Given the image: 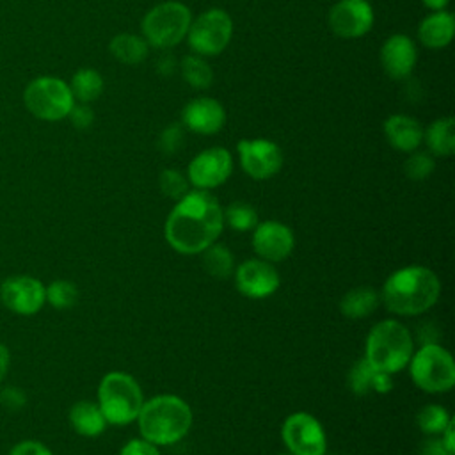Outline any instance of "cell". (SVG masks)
Segmentation results:
<instances>
[{
	"label": "cell",
	"mask_w": 455,
	"mask_h": 455,
	"mask_svg": "<svg viewBox=\"0 0 455 455\" xmlns=\"http://www.w3.org/2000/svg\"><path fill=\"white\" fill-rule=\"evenodd\" d=\"M423 139L430 153L437 156H450L455 151V123L453 117H439L435 119L427 132H423Z\"/></svg>",
	"instance_id": "23"
},
{
	"label": "cell",
	"mask_w": 455,
	"mask_h": 455,
	"mask_svg": "<svg viewBox=\"0 0 455 455\" xmlns=\"http://www.w3.org/2000/svg\"><path fill=\"white\" fill-rule=\"evenodd\" d=\"M23 100L30 114L43 121L64 119L75 105L69 85L55 76H39L32 80L23 92Z\"/></svg>",
	"instance_id": "8"
},
{
	"label": "cell",
	"mask_w": 455,
	"mask_h": 455,
	"mask_svg": "<svg viewBox=\"0 0 455 455\" xmlns=\"http://www.w3.org/2000/svg\"><path fill=\"white\" fill-rule=\"evenodd\" d=\"M68 117L71 119L73 126L78 128V130H84V128H89L94 121V112L92 108L87 105V103H78V105H73Z\"/></svg>",
	"instance_id": "35"
},
{
	"label": "cell",
	"mask_w": 455,
	"mask_h": 455,
	"mask_svg": "<svg viewBox=\"0 0 455 455\" xmlns=\"http://www.w3.org/2000/svg\"><path fill=\"white\" fill-rule=\"evenodd\" d=\"M281 455H291V453H281Z\"/></svg>",
	"instance_id": "44"
},
{
	"label": "cell",
	"mask_w": 455,
	"mask_h": 455,
	"mask_svg": "<svg viewBox=\"0 0 455 455\" xmlns=\"http://www.w3.org/2000/svg\"><path fill=\"white\" fill-rule=\"evenodd\" d=\"M379 306V295L373 288L359 286L345 293V297L339 302V309L347 318L359 320L373 313Z\"/></svg>",
	"instance_id": "24"
},
{
	"label": "cell",
	"mask_w": 455,
	"mask_h": 455,
	"mask_svg": "<svg viewBox=\"0 0 455 455\" xmlns=\"http://www.w3.org/2000/svg\"><path fill=\"white\" fill-rule=\"evenodd\" d=\"M224 222H228L236 231H249L256 228L258 213L249 203L235 201L224 212Z\"/></svg>",
	"instance_id": "29"
},
{
	"label": "cell",
	"mask_w": 455,
	"mask_h": 455,
	"mask_svg": "<svg viewBox=\"0 0 455 455\" xmlns=\"http://www.w3.org/2000/svg\"><path fill=\"white\" fill-rule=\"evenodd\" d=\"M190 23V9L181 2L169 0L151 7L142 18L140 28L149 46L165 50L180 44L187 37Z\"/></svg>",
	"instance_id": "6"
},
{
	"label": "cell",
	"mask_w": 455,
	"mask_h": 455,
	"mask_svg": "<svg viewBox=\"0 0 455 455\" xmlns=\"http://www.w3.org/2000/svg\"><path fill=\"white\" fill-rule=\"evenodd\" d=\"M375 368L370 366V363L363 357L355 361L348 371V387L354 395H368L373 391V379H375Z\"/></svg>",
	"instance_id": "30"
},
{
	"label": "cell",
	"mask_w": 455,
	"mask_h": 455,
	"mask_svg": "<svg viewBox=\"0 0 455 455\" xmlns=\"http://www.w3.org/2000/svg\"><path fill=\"white\" fill-rule=\"evenodd\" d=\"M233 171L231 153L224 148H208L197 153L187 169L188 181L199 190H210L222 185Z\"/></svg>",
	"instance_id": "12"
},
{
	"label": "cell",
	"mask_w": 455,
	"mask_h": 455,
	"mask_svg": "<svg viewBox=\"0 0 455 455\" xmlns=\"http://www.w3.org/2000/svg\"><path fill=\"white\" fill-rule=\"evenodd\" d=\"M453 419H450V423L446 425V428L441 432V443L444 444L446 450L455 453V443H453Z\"/></svg>",
	"instance_id": "41"
},
{
	"label": "cell",
	"mask_w": 455,
	"mask_h": 455,
	"mask_svg": "<svg viewBox=\"0 0 455 455\" xmlns=\"http://www.w3.org/2000/svg\"><path fill=\"white\" fill-rule=\"evenodd\" d=\"M416 57V44L405 34L389 36L380 48V64L384 71L395 80H403L412 73Z\"/></svg>",
	"instance_id": "18"
},
{
	"label": "cell",
	"mask_w": 455,
	"mask_h": 455,
	"mask_svg": "<svg viewBox=\"0 0 455 455\" xmlns=\"http://www.w3.org/2000/svg\"><path fill=\"white\" fill-rule=\"evenodd\" d=\"M439 293V277L430 268L419 265L395 270L382 286L384 306L402 316L425 313L437 302Z\"/></svg>",
	"instance_id": "2"
},
{
	"label": "cell",
	"mask_w": 455,
	"mask_h": 455,
	"mask_svg": "<svg viewBox=\"0 0 455 455\" xmlns=\"http://www.w3.org/2000/svg\"><path fill=\"white\" fill-rule=\"evenodd\" d=\"M119 455H160L156 444L146 439H132L128 441Z\"/></svg>",
	"instance_id": "36"
},
{
	"label": "cell",
	"mask_w": 455,
	"mask_h": 455,
	"mask_svg": "<svg viewBox=\"0 0 455 455\" xmlns=\"http://www.w3.org/2000/svg\"><path fill=\"white\" fill-rule=\"evenodd\" d=\"M69 423L76 434L84 437L100 435L108 425L100 405L92 402H76L69 411Z\"/></svg>",
	"instance_id": "21"
},
{
	"label": "cell",
	"mask_w": 455,
	"mask_h": 455,
	"mask_svg": "<svg viewBox=\"0 0 455 455\" xmlns=\"http://www.w3.org/2000/svg\"><path fill=\"white\" fill-rule=\"evenodd\" d=\"M158 185L165 197L176 201L188 192V180L178 169H164L158 176Z\"/></svg>",
	"instance_id": "32"
},
{
	"label": "cell",
	"mask_w": 455,
	"mask_h": 455,
	"mask_svg": "<svg viewBox=\"0 0 455 455\" xmlns=\"http://www.w3.org/2000/svg\"><path fill=\"white\" fill-rule=\"evenodd\" d=\"M144 403L139 382L124 371H108L98 386V405L110 425H128L137 419Z\"/></svg>",
	"instance_id": "5"
},
{
	"label": "cell",
	"mask_w": 455,
	"mask_h": 455,
	"mask_svg": "<svg viewBox=\"0 0 455 455\" xmlns=\"http://www.w3.org/2000/svg\"><path fill=\"white\" fill-rule=\"evenodd\" d=\"M78 299V290L73 283L59 279L53 281L46 288V300L55 307V309H69L75 306Z\"/></svg>",
	"instance_id": "31"
},
{
	"label": "cell",
	"mask_w": 455,
	"mask_h": 455,
	"mask_svg": "<svg viewBox=\"0 0 455 455\" xmlns=\"http://www.w3.org/2000/svg\"><path fill=\"white\" fill-rule=\"evenodd\" d=\"M412 348V336L407 327L396 320H384L368 332L364 359L377 371L393 375L409 364Z\"/></svg>",
	"instance_id": "4"
},
{
	"label": "cell",
	"mask_w": 455,
	"mask_h": 455,
	"mask_svg": "<svg viewBox=\"0 0 455 455\" xmlns=\"http://www.w3.org/2000/svg\"><path fill=\"white\" fill-rule=\"evenodd\" d=\"M69 89L75 100H78L80 103H91L101 94L103 78L96 69L82 68L73 75Z\"/></svg>",
	"instance_id": "25"
},
{
	"label": "cell",
	"mask_w": 455,
	"mask_h": 455,
	"mask_svg": "<svg viewBox=\"0 0 455 455\" xmlns=\"http://www.w3.org/2000/svg\"><path fill=\"white\" fill-rule=\"evenodd\" d=\"M224 210L208 190L187 192L167 215L164 236L180 254H199L222 233Z\"/></svg>",
	"instance_id": "1"
},
{
	"label": "cell",
	"mask_w": 455,
	"mask_h": 455,
	"mask_svg": "<svg viewBox=\"0 0 455 455\" xmlns=\"http://www.w3.org/2000/svg\"><path fill=\"white\" fill-rule=\"evenodd\" d=\"M421 455H455V453L446 450L444 444L441 443V439L430 437L421 444Z\"/></svg>",
	"instance_id": "38"
},
{
	"label": "cell",
	"mask_w": 455,
	"mask_h": 455,
	"mask_svg": "<svg viewBox=\"0 0 455 455\" xmlns=\"http://www.w3.org/2000/svg\"><path fill=\"white\" fill-rule=\"evenodd\" d=\"M9 361H11V355H9V350L5 345L0 343V380L5 377L7 373V368H9Z\"/></svg>",
	"instance_id": "42"
},
{
	"label": "cell",
	"mask_w": 455,
	"mask_h": 455,
	"mask_svg": "<svg viewBox=\"0 0 455 455\" xmlns=\"http://www.w3.org/2000/svg\"><path fill=\"white\" fill-rule=\"evenodd\" d=\"M327 20L336 36L355 39L373 27V7L368 0H338L331 7Z\"/></svg>",
	"instance_id": "13"
},
{
	"label": "cell",
	"mask_w": 455,
	"mask_h": 455,
	"mask_svg": "<svg viewBox=\"0 0 455 455\" xmlns=\"http://www.w3.org/2000/svg\"><path fill=\"white\" fill-rule=\"evenodd\" d=\"M183 142V124H169L165 130L160 133L158 146L164 153H176Z\"/></svg>",
	"instance_id": "34"
},
{
	"label": "cell",
	"mask_w": 455,
	"mask_h": 455,
	"mask_svg": "<svg viewBox=\"0 0 455 455\" xmlns=\"http://www.w3.org/2000/svg\"><path fill=\"white\" fill-rule=\"evenodd\" d=\"M203 267L212 277L226 279L235 268V259L228 247L220 243H212L203 251Z\"/></svg>",
	"instance_id": "26"
},
{
	"label": "cell",
	"mask_w": 455,
	"mask_h": 455,
	"mask_svg": "<svg viewBox=\"0 0 455 455\" xmlns=\"http://www.w3.org/2000/svg\"><path fill=\"white\" fill-rule=\"evenodd\" d=\"M455 34V18L448 11H434L421 20L418 27V37L427 48H444L451 43Z\"/></svg>",
	"instance_id": "20"
},
{
	"label": "cell",
	"mask_w": 455,
	"mask_h": 455,
	"mask_svg": "<svg viewBox=\"0 0 455 455\" xmlns=\"http://www.w3.org/2000/svg\"><path fill=\"white\" fill-rule=\"evenodd\" d=\"M233 20L224 9H208L192 20L187 39L190 48L201 57L219 55L231 41Z\"/></svg>",
	"instance_id": "9"
},
{
	"label": "cell",
	"mask_w": 455,
	"mask_h": 455,
	"mask_svg": "<svg viewBox=\"0 0 455 455\" xmlns=\"http://www.w3.org/2000/svg\"><path fill=\"white\" fill-rule=\"evenodd\" d=\"M0 300L18 315H34L46 300V288L36 277L12 275L0 284Z\"/></svg>",
	"instance_id": "14"
},
{
	"label": "cell",
	"mask_w": 455,
	"mask_h": 455,
	"mask_svg": "<svg viewBox=\"0 0 455 455\" xmlns=\"http://www.w3.org/2000/svg\"><path fill=\"white\" fill-rule=\"evenodd\" d=\"M0 400H2L4 405H9V407L14 405V407L18 409V407H23V403H25V395H23L20 389L9 387V389H4V391H2Z\"/></svg>",
	"instance_id": "39"
},
{
	"label": "cell",
	"mask_w": 455,
	"mask_h": 455,
	"mask_svg": "<svg viewBox=\"0 0 455 455\" xmlns=\"http://www.w3.org/2000/svg\"><path fill=\"white\" fill-rule=\"evenodd\" d=\"M279 284L277 270L265 259H247L235 270V286L249 299H267L275 293Z\"/></svg>",
	"instance_id": "15"
},
{
	"label": "cell",
	"mask_w": 455,
	"mask_h": 455,
	"mask_svg": "<svg viewBox=\"0 0 455 455\" xmlns=\"http://www.w3.org/2000/svg\"><path fill=\"white\" fill-rule=\"evenodd\" d=\"M435 167V162L432 158L430 153L425 151H412L411 156L405 160L403 164V171L407 174V178L414 180V181H421L425 178H428L432 174Z\"/></svg>",
	"instance_id": "33"
},
{
	"label": "cell",
	"mask_w": 455,
	"mask_h": 455,
	"mask_svg": "<svg viewBox=\"0 0 455 455\" xmlns=\"http://www.w3.org/2000/svg\"><path fill=\"white\" fill-rule=\"evenodd\" d=\"M142 439L167 446L181 441L192 427L188 403L176 395H158L144 402L137 416Z\"/></svg>",
	"instance_id": "3"
},
{
	"label": "cell",
	"mask_w": 455,
	"mask_h": 455,
	"mask_svg": "<svg viewBox=\"0 0 455 455\" xmlns=\"http://www.w3.org/2000/svg\"><path fill=\"white\" fill-rule=\"evenodd\" d=\"M393 389V380L389 373L384 371H375V379H373V391L377 393H389Z\"/></svg>",
	"instance_id": "40"
},
{
	"label": "cell",
	"mask_w": 455,
	"mask_h": 455,
	"mask_svg": "<svg viewBox=\"0 0 455 455\" xmlns=\"http://www.w3.org/2000/svg\"><path fill=\"white\" fill-rule=\"evenodd\" d=\"M281 437L291 455H325L323 427L309 412L290 414L283 423Z\"/></svg>",
	"instance_id": "10"
},
{
	"label": "cell",
	"mask_w": 455,
	"mask_h": 455,
	"mask_svg": "<svg viewBox=\"0 0 455 455\" xmlns=\"http://www.w3.org/2000/svg\"><path fill=\"white\" fill-rule=\"evenodd\" d=\"M450 419L451 418H450L448 411L441 405H435V403L421 407L418 416H416V423H418L419 430L427 435L441 434L446 428V425L450 423Z\"/></svg>",
	"instance_id": "28"
},
{
	"label": "cell",
	"mask_w": 455,
	"mask_h": 455,
	"mask_svg": "<svg viewBox=\"0 0 455 455\" xmlns=\"http://www.w3.org/2000/svg\"><path fill=\"white\" fill-rule=\"evenodd\" d=\"M295 245L293 233L288 226L277 220L258 222L252 231V249L268 263H277L286 259Z\"/></svg>",
	"instance_id": "16"
},
{
	"label": "cell",
	"mask_w": 455,
	"mask_h": 455,
	"mask_svg": "<svg viewBox=\"0 0 455 455\" xmlns=\"http://www.w3.org/2000/svg\"><path fill=\"white\" fill-rule=\"evenodd\" d=\"M108 50L112 57L123 64H139L148 57L149 44L140 36L121 32L112 37Z\"/></svg>",
	"instance_id": "22"
},
{
	"label": "cell",
	"mask_w": 455,
	"mask_h": 455,
	"mask_svg": "<svg viewBox=\"0 0 455 455\" xmlns=\"http://www.w3.org/2000/svg\"><path fill=\"white\" fill-rule=\"evenodd\" d=\"M224 123L226 110L215 98H194L181 110V124L194 133L213 135L224 126Z\"/></svg>",
	"instance_id": "17"
},
{
	"label": "cell",
	"mask_w": 455,
	"mask_h": 455,
	"mask_svg": "<svg viewBox=\"0 0 455 455\" xmlns=\"http://www.w3.org/2000/svg\"><path fill=\"white\" fill-rule=\"evenodd\" d=\"M236 149L242 169L252 180H268L283 167V151L268 139H242Z\"/></svg>",
	"instance_id": "11"
},
{
	"label": "cell",
	"mask_w": 455,
	"mask_h": 455,
	"mask_svg": "<svg viewBox=\"0 0 455 455\" xmlns=\"http://www.w3.org/2000/svg\"><path fill=\"white\" fill-rule=\"evenodd\" d=\"M421 2L425 7H428L432 11H443L450 4V0H421Z\"/></svg>",
	"instance_id": "43"
},
{
	"label": "cell",
	"mask_w": 455,
	"mask_h": 455,
	"mask_svg": "<svg viewBox=\"0 0 455 455\" xmlns=\"http://www.w3.org/2000/svg\"><path fill=\"white\" fill-rule=\"evenodd\" d=\"M387 142L403 153H412L423 142V126L411 116L393 114L384 121Z\"/></svg>",
	"instance_id": "19"
},
{
	"label": "cell",
	"mask_w": 455,
	"mask_h": 455,
	"mask_svg": "<svg viewBox=\"0 0 455 455\" xmlns=\"http://www.w3.org/2000/svg\"><path fill=\"white\" fill-rule=\"evenodd\" d=\"M181 76L194 87V89H208L213 82V69L212 66L197 53L187 55L180 62Z\"/></svg>",
	"instance_id": "27"
},
{
	"label": "cell",
	"mask_w": 455,
	"mask_h": 455,
	"mask_svg": "<svg viewBox=\"0 0 455 455\" xmlns=\"http://www.w3.org/2000/svg\"><path fill=\"white\" fill-rule=\"evenodd\" d=\"M9 455H52V451L39 441H21L9 451Z\"/></svg>",
	"instance_id": "37"
},
{
	"label": "cell",
	"mask_w": 455,
	"mask_h": 455,
	"mask_svg": "<svg viewBox=\"0 0 455 455\" xmlns=\"http://www.w3.org/2000/svg\"><path fill=\"white\" fill-rule=\"evenodd\" d=\"M411 379L427 393H444L455 384V363L441 345L427 343L409 361Z\"/></svg>",
	"instance_id": "7"
}]
</instances>
